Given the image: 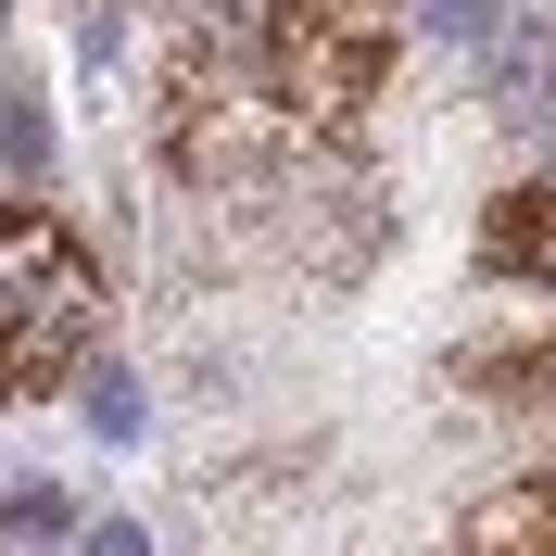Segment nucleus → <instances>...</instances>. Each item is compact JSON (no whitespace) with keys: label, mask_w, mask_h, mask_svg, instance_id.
Listing matches in <instances>:
<instances>
[{"label":"nucleus","mask_w":556,"mask_h":556,"mask_svg":"<svg viewBox=\"0 0 556 556\" xmlns=\"http://www.w3.org/2000/svg\"><path fill=\"white\" fill-rule=\"evenodd\" d=\"M0 519H13V531H76V493H51V481H13V493H0Z\"/></svg>","instance_id":"1a4fd4ad"},{"label":"nucleus","mask_w":556,"mask_h":556,"mask_svg":"<svg viewBox=\"0 0 556 556\" xmlns=\"http://www.w3.org/2000/svg\"><path fill=\"white\" fill-rule=\"evenodd\" d=\"M468 544H556V481H531V493H493V506H468Z\"/></svg>","instance_id":"423d86ee"},{"label":"nucleus","mask_w":556,"mask_h":556,"mask_svg":"<svg viewBox=\"0 0 556 556\" xmlns=\"http://www.w3.org/2000/svg\"><path fill=\"white\" fill-rule=\"evenodd\" d=\"M481 253L506 278H531V291H556V177H519V190L481 215Z\"/></svg>","instance_id":"20e7f679"},{"label":"nucleus","mask_w":556,"mask_h":556,"mask_svg":"<svg viewBox=\"0 0 556 556\" xmlns=\"http://www.w3.org/2000/svg\"><path fill=\"white\" fill-rule=\"evenodd\" d=\"M89 329H102V278H89L76 228L0 215V405L76 380L89 367Z\"/></svg>","instance_id":"f03ea898"},{"label":"nucleus","mask_w":556,"mask_h":556,"mask_svg":"<svg viewBox=\"0 0 556 556\" xmlns=\"http://www.w3.org/2000/svg\"><path fill=\"white\" fill-rule=\"evenodd\" d=\"M430 38L443 51H493L506 38V0H430Z\"/></svg>","instance_id":"6e6552de"},{"label":"nucleus","mask_w":556,"mask_h":556,"mask_svg":"<svg viewBox=\"0 0 556 556\" xmlns=\"http://www.w3.org/2000/svg\"><path fill=\"white\" fill-rule=\"evenodd\" d=\"M392 26H405L392 0H253V64L291 127L342 139L392 76Z\"/></svg>","instance_id":"f257e3e1"},{"label":"nucleus","mask_w":556,"mask_h":556,"mask_svg":"<svg viewBox=\"0 0 556 556\" xmlns=\"http://www.w3.org/2000/svg\"><path fill=\"white\" fill-rule=\"evenodd\" d=\"M0 139H13L0 165H13V177H38V165H51V102H38V89H13V102H0Z\"/></svg>","instance_id":"0eeeda50"},{"label":"nucleus","mask_w":556,"mask_h":556,"mask_svg":"<svg viewBox=\"0 0 556 556\" xmlns=\"http://www.w3.org/2000/svg\"><path fill=\"white\" fill-rule=\"evenodd\" d=\"M76 417H89V443H139V380L114 367V354L76 367Z\"/></svg>","instance_id":"39448f33"},{"label":"nucleus","mask_w":556,"mask_h":556,"mask_svg":"<svg viewBox=\"0 0 556 556\" xmlns=\"http://www.w3.org/2000/svg\"><path fill=\"white\" fill-rule=\"evenodd\" d=\"M481 64H493V114H506L519 139H544V152H556V26H506Z\"/></svg>","instance_id":"7ed1b4c3"}]
</instances>
